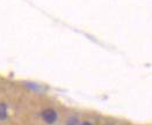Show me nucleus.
<instances>
[{
  "label": "nucleus",
  "instance_id": "obj_2",
  "mask_svg": "<svg viewBox=\"0 0 152 125\" xmlns=\"http://www.w3.org/2000/svg\"><path fill=\"white\" fill-rule=\"evenodd\" d=\"M7 117V105L5 103H0V121Z\"/></svg>",
  "mask_w": 152,
  "mask_h": 125
},
{
  "label": "nucleus",
  "instance_id": "obj_1",
  "mask_svg": "<svg viewBox=\"0 0 152 125\" xmlns=\"http://www.w3.org/2000/svg\"><path fill=\"white\" fill-rule=\"evenodd\" d=\"M42 118L45 123L48 124H53L57 121V113L53 109H45L42 111Z\"/></svg>",
  "mask_w": 152,
  "mask_h": 125
},
{
  "label": "nucleus",
  "instance_id": "obj_4",
  "mask_svg": "<svg viewBox=\"0 0 152 125\" xmlns=\"http://www.w3.org/2000/svg\"><path fill=\"white\" fill-rule=\"evenodd\" d=\"M107 125H110V124H107Z\"/></svg>",
  "mask_w": 152,
  "mask_h": 125
},
{
  "label": "nucleus",
  "instance_id": "obj_3",
  "mask_svg": "<svg viewBox=\"0 0 152 125\" xmlns=\"http://www.w3.org/2000/svg\"><path fill=\"white\" fill-rule=\"evenodd\" d=\"M81 125H92V124H91L89 122H83V123H81Z\"/></svg>",
  "mask_w": 152,
  "mask_h": 125
},
{
  "label": "nucleus",
  "instance_id": "obj_5",
  "mask_svg": "<svg viewBox=\"0 0 152 125\" xmlns=\"http://www.w3.org/2000/svg\"><path fill=\"white\" fill-rule=\"evenodd\" d=\"M69 125H71V124H69Z\"/></svg>",
  "mask_w": 152,
  "mask_h": 125
}]
</instances>
